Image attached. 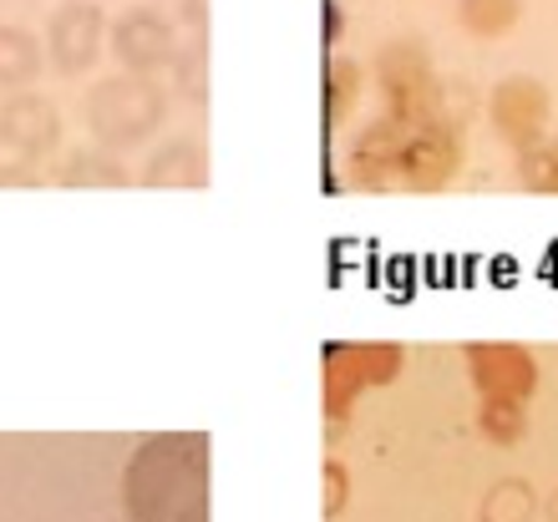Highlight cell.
Listing matches in <instances>:
<instances>
[{"label": "cell", "instance_id": "18", "mask_svg": "<svg viewBox=\"0 0 558 522\" xmlns=\"http://www.w3.org/2000/svg\"><path fill=\"white\" fill-rule=\"evenodd\" d=\"M477 432L493 447H518L529 436V401H477Z\"/></svg>", "mask_w": 558, "mask_h": 522}, {"label": "cell", "instance_id": "7", "mask_svg": "<svg viewBox=\"0 0 558 522\" xmlns=\"http://www.w3.org/2000/svg\"><path fill=\"white\" fill-rule=\"evenodd\" d=\"M107 26H112V21L102 15L97 0H66V5H57L51 21H46V36H41L46 61L57 66V76H66V82L87 76L107 51Z\"/></svg>", "mask_w": 558, "mask_h": 522}, {"label": "cell", "instance_id": "10", "mask_svg": "<svg viewBox=\"0 0 558 522\" xmlns=\"http://www.w3.org/2000/svg\"><path fill=\"white\" fill-rule=\"evenodd\" d=\"M401 137H407V128L391 122L386 112L361 122V128L351 132V143H345V178H351V189H361V193L397 189Z\"/></svg>", "mask_w": 558, "mask_h": 522}, {"label": "cell", "instance_id": "14", "mask_svg": "<svg viewBox=\"0 0 558 522\" xmlns=\"http://www.w3.org/2000/svg\"><path fill=\"white\" fill-rule=\"evenodd\" d=\"M61 189H128L137 173H128V162L118 153H107V147H76L61 158V168L51 173Z\"/></svg>", "mask_w": 558, "mask_h": 522}, {"label": "cell", "instance_id": "5", "mask_svg": "<svg viewBox=\"0 0 558 522\" xmlns=\"http://www.w3.org/2000/svg\"><path fill=\"white\" fill-rule=\"evenodd\" d=\"M462 168H468V132H462V122L452 112L407 128L401 158H397V189L441 193V189H452Z\"/></svg>", "mask_w": 558, "mask_h": 522}, {"label": "cell", "instance_id": "21", "mask_svg": "<svg viewBox=\"0 0 558 522\" xmlns=\"http://www.w3.org/2000/svg\"><path fill=\"white\" fill-rule=\"evenodd\" d=\"M0 189H36V168H31V162L5 158L0 162Z\"/></svg>", "mask_w": 558, "mask_h": 522}, {"label": "cell", "instance_id": "20", "mask_svg": "<svg viewBox=\"0 0 558 522\" xmlns=\"http://www.w3.org/2000/svg\"><path fill=\"white\" fill-rule=\"evenodd\" d=\"M345 493H351V477H345V466L330 457V462H325V518H340Z\"/></svg>", "mask_w": 558, "mask_h": 522}, {"label": "cell", "instance_id": "6", "mask_svg": "<svg viewBox=\"0 0 558 522\" xmlns=\"http://www.w3.org/2000/svg\"><path fill=\"white\" fill-rule=\"evenodd\" d=\"M178 26L158 5H128V11L107 26V51L128 76H162L178 57Z\"/></svg>", "mask_w": 558, "mask_h": 522}, {"label": "cell", "instance_id": "1", "mask_svg": "<svg viewBox=\"0 0 558 522\" xmlns=\"http://www.w3.org/2000/svg\"><path fill=\"white\" fill-rule=\"evenodd\" d=\"M122 508L133 522H208V436H147L122 472Z\"/></svg>", "mask_w": 558, "mask_h": 522}, {"label": "cell", "instance_id": "24", "mask_svg": "<svg viewBox=\"0 0 558 522\" xmlns=\"http://www.w3.org/2000/svg\"><path fill=\"white\" fill-rule=\"evenodd\" d=\"M554 137H558V128H554Z\"/></svg>", "mask_w": 558, "mask_h": 522}, {"label": "cell", "instance_id": "2", "mask_svg": "<svg viewBox=\"0 0 558 522\" xmlns=\"http://www.w3.org/2000/svg\"><path fill=\"white\" fill-rule=\"evenodd\" d=\"M82 117H87L92 143L122 158V153L143 147L147 137L168 122V92L158 87V76L112 72V76H102V82L87 87Z\"/></svg>", "mask_w": 558, "mask_h": 522}, {"label": "cell", "instance_id": "16", "mask_svg": "<svg viewBox=\"0 0 558 522\" xmlns=\"http://www.w3.org/2000/svg\"><path fill=\"white\" fill-rule=\"evenodd\" d=\"M336 350H340V361L351 365V376L361 380V391L391 386V380L401 376V365H407L401 345H391V340H366V345H355V340H336Z\"/></svg>", "mask_w": 558, "mask_h": 522}, {"label": "cell", "instance_id": "19", "mask_svg": "<svg viewBox=\"0 0 558 522\" xmlns=\"http://www.w3.org/2000/svg\"><path fill=\"white\" fill-rule=\"evenodd\" d=\"M518 189L538 193V198H558V137H548L544 147H533L518 158Z\"/></svg>", "mask_w": 558, "mask_h": 522}, {"label": "cell", "instance_id": "11", "mask_svg": "<svg viewBox=\"0 0 558 522\" xmlns=\"http://www.w3.org/2000/svg\"><path fill=\"white\" fill-rule=\"evenodd\" d=\"M143 189H204L208 183V147L198 137H168L137 168Z\"/></svg>", "mask_w": 558, "mask_h": 522}, {"label": "cell", "instance_id": "12", "mask_svg": "<svg viewBox=\"0 0 558 522\" xmlns=\"http://www.w3.org/2000/svg\"><path fill=\"white\" fill-rule=\"evenodd\" d=\"M366 92H371V72H366V66H361V61H351V57H340V51H330V61H325V76H320L325 137L345 132V122L361 112V97H366Z\"/></svg>", "mask_w": 558, "mask_h": 522}, {"label": "cell", "instance_id": "4", "mask_svg": "<svg viewBox=\"0 0 558 522\" xmlns=\"http://www.w3.org/2000/svg\"><path fill=\"white\" fill-rule=\"evenodd\" d=\"M487 128L513 158L544 147L554 137V92L544 76L533 72H508L487 92Z\"/></svg>", "mask_w": 558, "mask_h": 522}, {"label": "cell", "instance_id": "17", "mask_svg": "<svg viewBox=\"0 0 558 522\" xmlns=\"http://www.w3.org/2000/svg\"><path fill=\"white\" fill-rule=\"evenodd\" d=\"M168 76H173V92L189 107H208V36H193V41L178 46Z\"/></svg>", "mask_w": 558, "mask_h": 522}, {"label": "cell", "instance_id": "3", "mask_svg": "<svg viewBox=\"0 0 558 522\" xmlns=\"http://www.w3.org/2000/svg\"><path fill=\"white\" fill-rule=\"evenodd\" d=\"M371 87L381 92L386 117L401 128H416V122H432V117L447 112V82H441L432 46L422 36L386 41L371 61Z\"/></svg>", "mask_w": 558, "mask_h": 522}, {"label": "cell", "instance_id": "15", "mask_svg": "<svg viewBox=\"0 0 558 522\" xmlns=\"http://www.w3.org/2000/svg\"><path fill=\"white\" fill-rule=\"evenodd\" d=\"M529 15V0H457V26L472 41H502L513 36Z\"/></svg>", "mask_w": 558, "mask_h": 522}, {"label": "cell", "instance_id": "22", "mask_svg": "<svg viewBox=\"0 0 558 522\" xmlns=\"http://www.w3.org/2000/svg\"><path fill=\"white\" fill-rule=\"evenodd\" d=\"M320 15H325V46L336 51L340 36H345V5H340V0H325Z\"/></svg>", "mask_w": 558, "mask_h": 522}, {"label": "cell", "instance_id": "23", "mask_svg": "<svg viewBox=\"0 0 558 522\" xmlns=\"http://www.w3.org/2000/svg\"><path fill=\"white\" fill-rule=\"evenodd\" d=\"M178 21H183L193 36H204V26H208V0H178Z\"/></svg>", "mask_w": 558, "mask_h": 522}, {"label": "cell", "instance_id": "13", "mask_svg": "<svg viewBox=\"0 0 558 522\" xmlns=\"http://www.w3.org/2000/svg\"><path fill=\"white\" fill-rule=\"evenodd\" d=\"M46 72V46L36 41V31L0 21V92H31Z\"/></svg>", "mask_w": 558, "mask_h": 522}, {"label": "cell", "instance_id": "8", "mask_svg": "<svg viewBox=\"0 0 558 522\" xmlns=\"http://www.w3.org/2000/svg\"><path fill=\"white\" fill-rule=\"evenodd\" d=\"M462 365H468L477 401H533L538 380H544L538 355L513 340H472L462 345Z\"/></svg>", "mask_w": 558, "mask_h": 522}, {"label": "cell", "instance_id": "9", "mask_svg": "<svg viewBox=\"0 0 558 522\" xmlns=\"http://www.w3.org/2000/svg\"><path fill=\"white\" fill-rule=\"evenodd\" d=\"M61 143V112L41 92H11L0 102V153H11L15 162L41 168Z\"/></svg>", "mask_w": 558, "mask_h": 522}]
</instances>
